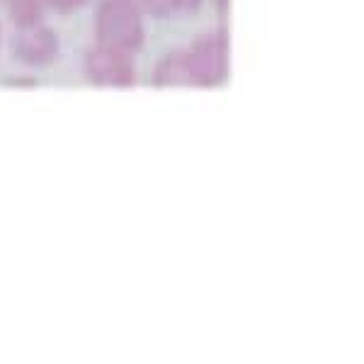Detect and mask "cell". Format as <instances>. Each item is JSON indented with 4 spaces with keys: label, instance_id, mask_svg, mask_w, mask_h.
Wrapping results in <instances>:
<instances>
[{
    "label": "cell",
    "instance_id": "1",
    "mask_svg": "<svg viewBox=\"0 0 364 364\" xmlns=\"http://www.w3.org/2000/svg\"><path fill=\"white\" fill-rule=\"evenodd\" d=\"M144 10L136 0H102L95 13L97 44L112 46L124 54H136L144 49L146 29Z\"/></svg>",
    "mask_w": 364,
    "mask_h": 364
},
{
    "label": "cell",
    "instance_id": "2",
    "mask_svg": "<svg viewBox=\"0 0 364 364\" xmlns=\"http://www.w3.org/2000/svg\"><path fill=\"white\" fill-rule=\"evenodd\" d=\"M187 51L192 87H216L228 78L231 68V37L226 27H216L195 39Z\"/></svg>",
    "mask_w": 364,
    "mask_h": 364
},
{
    "label": "cell",
    "instance_id": "3",
    "mask_svg": "<svg viewBox=\"0 0 364 364\" xmlns=\"http://www.w3.org/2000/svg\"><path fill=\"white\" fill-rule=\"evenodd\" d=\"M83 70L92 85L97 87H114V90H127L136 85V66H134L132 54H124L112 46H92L85 54Z\"/></svg>",
    "mask_w": 364,
    "mask_h": 364
},
{
    "label": "cell",
    "instance_id": "4",
    "mask_svg": "<svg viewBox=\"0 0 364 364\" xmlns=\"http://www.w3.org/2000/svg\"><path fill=\"white\" fill-rule=\"evenodd\" d=\"M61 44L51 27L34 22L27 27H17L13 37V54L29 68H46L58 58Z\"/></svg>",
    "mask_w": 364,
    "mask_h": 364
},
{
    "label": "cell",
    "instance_id": "5",
    "mask_svg": "<svg viewBox=\"0 0 364 364\" xmlns=\"http://www.w3.org/2000/svg\"><path fill=\"white\" fill-rule=\"evenodd\" d=\"M154 85L156 87H190L192 85L185 49L168 51V54L156 63Z\"/></svg>",
    "mask_w": 364,
    "mask_h": 364
},
{
    "label": "cell",
    "instance_id": "6",
    "mask_svg": "<svg viewBox=\"0 0 364 364\" xmlns=\"http://www.w3.org/2000/svg\"><path fill=\"white\" fill-rule=\"evenodd\" d=\"M8 17L15 22V27H27L34 22H42L44 10L49 8L46 0H3Z\"/></svg>",
    "mask_w": 364,
    "mask_h": 364
},
{
    "label": "cell",
    "instance_id": "7",
    "mask_svg": "<svg viewBox=\"0 0 364 364\" xmlns=\"http://www.w3.org/2000/svg\"><path fill=\"white\" fill-rule=\"evenodd\" d=\"M141 10L156 15V17H168L178 13V0H136Z\"/></svg>",
    "mask_w": 364,
    "mask_h": 364
},
{
    "label": "cell",
    "instance_id": "8",
    "mask_svg": "<svg viewBox=\"0 0 364 364\" xmlns=\"http://www.w3.org/2000/svg\"><path fill=\"white\" fill-rule=\"evenodd\" d=\"M85 3H90V0H46V5L58 10V13H75V10L83 8Z\"/></svg>",
    "mask_w": 364,
    "mask_h": 364
},
{
    "label": "cell",
    "instance_id": "9",
    "mask_svg": "<svg viewBox=\"0 0 364 364\" xmlns=\"http://www.w3.org/2000/svg\"><path fill=\"white\" fill-rule=\"evenodd\" d=\"M202 0H178V13L180 15H192L195 10H199Z\"/></svg>",
    "mask_w": 364,
    "mask_h": 364
},
{
    "label": "cell",
    "instance_id": "10",
    "mask_svg": "<svg viewBox=\"0 0 364 364\" xmlns=\"http://www.w3.org/2000/svg\"><path fill=\"white\" fill-rule=\"evenodd\" d=\"M214 3H216V10H219L221 15L228 13V5H231V0H214Z\"/></svg>",
    "mask_w": 364,
    "mask_h": 364
},
{
    "label": "cell",
    "instance_id": "11",
    "mask_svg": "<svg viewBox=\"0 0 364 364\" xmlns=\"http://www.w3.org/2000/svg\"><path fill=\"white\" fill-rule=\"evenodd\" d=\"M0 44H3V27H0Z\"/></svg>",
    "mask_w": 364,
    "mask_h": 364
}]
</instances>
